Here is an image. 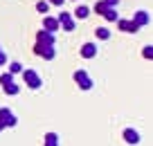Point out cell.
I'll list each match as a JSON object with an SVG mask.
<instances>
[{"label": "cell", "instance_id": "7a4b0ae2", "mask_svg": "<svg viewBox=\"0 0 153 146\" xmlns=\"http://www.w3.org/2000/svg\"><path fill=\"white\" fill-rule=\"evenodd\" d=\"M56 20H59V27H63L65 32H74V29H76V20H74V16L68 14V11H61Z\"/></svg>", "mask_w": 153, "mask_h": 146}, {"label": "cell", "instance_id": "9a60e30c", "mask_svg": "<svg viewBox=\"0 0 153 146\" xmlns=\"http://www.w3.org/2000/svg\"><path fill=\"white\" fill-rule=\"evenodd\" d=\"M101 16H104L106 20H110V23H115V20L120 18V14H117V9H106V11H104V14H101Z\"/></svg>", "mask_w": 153, "mask_h": 146}, {"label": "cell", "instance_id": "d4e9b609", "mask_svg": "<svg viewBox=\"0 0 153 146\" xmlns=\"http://www.w3.org/2000/svg\"><path fill=\"white\" fill-rule=\"evenodd\" d=\"M0 52H2V47H0Z\"/></svg>", "mask_w": 153, "mask_h": 146}, {"label": "cell", "instance_id": "ffe728a7", "mask_svg": "<svg viewBox=\"0 0 153 146\" xmlns=\"http://www.w3.org/2000/svg\"><path fill=\"white\" fill-rule=\"evenodd\" d=\"M142 56L146 59V61H151V59H153V47H151V45H146V47L142 50Z\"/></svg>", "mask_w": 153, "mask_h": 146}, {"label": "cell", "instance_id": "7402d4cb", "mask_svg": "<svg viewBox=\"0 0 153 146\" xmlns=\"http://www.w3.org/2000/svg\"><path fill=\"white\" fill-rule=\"evenodd\" d=\"M106 7H110V9H117V5H120V0H104Z\"/></svg>", "mask_w": 153, "mask_h": 146}, {"label": "cell", "instance_id": "6da1fadb", "mask_svg": "<svg viewBox=\"0 0 153 146\" xmlns=\"http://www.w3.org/2000/svg\"><path fill=\"white\" fill-rule=\"evenodd\" d=\"M23 81L27 83V88H32V90H38L43 85V79H41V74H38L36 70H23Z\"/></svg>", "mask_w": 153, "mask_h": 146}, {"label": "cell", "instance_id": "277c9868", "mask_svg": "<svg viewBox=\"0 0 153 146\" xmlns=\"http://www.w3.org/2000/svg\"><path fill=\"white\" fill-rule=\"evenodd\" d=\"M34 54L43 56L45 61H52V59L56 56V50H54V45H41V43H36V45H34Z\"/></svg>", "mask_w": 153, "mask_h": 146}, {"label": "cell", "instance_id": "603a6c76", "mask_svg": "<svg viewBox=\"0 0 153 146\" xmlns=\"http://www.w3.org/2000/svg\"><path fill=\"white\" fill-rule=\"evenodd\" d=\"M45 2H48V5H54V7H61L65 0H45Z\"/></svg>", "mask_w": 153, "mask_h": 146}, {"label": "cell", "instance_id": "d6986e66", "mask_svg": "<svg viewBox=\"0 0 153 146\" xmlns=\"http://www.w3.org/2000/svg\"><path fill=\"white\" fill-rule=\"evenodd\" d=\"M48 9H50V5L45 2V0H41V2H36V11L38 14H48Z\"/></svg>", "mask_w": 153, "mask_h": 146}, {"label": "cell", "instance_id": "3957f363", "mask_svg": "<svg viewBox=\"0 0 153 146\" xmlns=\"http://www.w3.org/2000/svg\"><path fill=\"white\" fill-rule=\"evenodd\" d=\"M74 83L79 85L81 90H90L92 85H95V83H92V79H90V74H88L86 70H76L74 72Z\"/></svg>", "mask_w": 153, "mask_h": 146}, {"label": "cell", "instance_id": "484cf974", "mask_svg": "<svg viewBox=\"0 0 153 146\" xmlns=\"http://www.w3.org/2000/svg\"><path fill=\"white\" fill-rule=\"evenodd\" d=\"M0 130H2V126H0Z\"/></svg>", "mask_w": 153, "mask_h": 146}, {"label": "cell", "instance_id": "4316f807", "mask_svg": "<svg viewBox=\"0 0 153 146\" xmlns=\"http://www.w3.org/2000/svg\"><path fill=\"white\" fill-rule=\"evenodd\" d=\"M72 2H76V0H72Z\"/></svg>", "mask_w": 153, "mask_h": 146}, {"label": "cell", "instance_id": "8992f818", "mask_svg": "<svg viewBox=\"0 0 153 146\" xmlns=\"http://www.w3.org/2000/svg\"><path fill=\"white\" fill-rule=\"evenodd\" d=\"M115 25H117V29H120V32H126V34H135V32L140 29L131 18H117V20H115Z\"/></svg>", "mask_w": 153, "mask_h": 146}, {"label": "cell", "instance_id": "9c48e42d", "mask_svg": "<svg viewBox=\"0 0 153 146\" xmlns=\"http://www.w3.org/2000/svg\"><path fill=\"white\" fill-rule=\"evenodd\" d=\"M131 20H133L137 27H144V25L151 23V14H149V11H144V9H140V11H135V16H133Z\"/></svg>", "mask_w": 153, "mask_h": 146}, {"label": "cell", "instance_id": "7c38bea8", "mask_svg": "<svg viewBox=\"0 0 153 146\" xmlns=\"http://www.w3.org/2000/svg\"><path fill=\"white\" fill-rule=\"evenodd\" d=\"M88 16H90V7H86V5H79V7H76V11H74V18L83 20V18H88Z\"/></svg>", "mask_w": 153, "mask_h": 146}, {"label": "cell", "instance_id": "2e32d148", "mask_svg": "<svg viewBox=\"0 0 153 146\" xmlns=\"http://www.w3.org/2000/svg\"><path fill=\"white\" fill-rule=\"evenodd\" d=\"M2 88H5V92H7V94H11V97H14V94H18V90H20L18 85L14 83V81H11V83H7V85H2Z\"/></svg>", "mask_w": 153, "mask_h": 146}, {"label": "cell", "instance_id": "30bf717a", "mask_svg": "<svg viewBox=\"0 0 153 146\" xmlns=\"http://www.w3.org/2000/svg\"><path fill=\"white\" fill-rule=\"evenodd\" d=\"M43 29L45 32H59V20L54 18V16H45V20H43Z\"/></svg>", "mask_w": 153, "mask_h": 146}, {"label": "cell", "instance_id": "ba28073f", "mask_svg": "<svg viewBox=\"0 0 153 146\" xmlns=\"http://www.w3.org/2000/svg\"><path fill=\"white\" fill-rule=\"evenodd\" d=\"M79 56L81 59H95L97 56V45L95 43H83L81 50H79Z\"/></svg>", "mask_w": 153, "mask_h": 146}, {"label": "cell", "instance_id": "44dd1931", "mask_svg": "<svg viewBox=\"0 0 153 146\" xmlns=\"http://www.w3.org/2000/svg\"><path fill=\"white\" fill-rule=\"evenodd\" d=\"M9 72L11 74H18V72H23V65H20V63H9Z\"/></svg>", "mask_w": 153, "mask_h": 146}, {"label": "cell", "instance_id": "e0dca14e", "mask_svg": "<svg viewBox=\"0 0 153 146\" xmlns=\"http://www.w3.org/2000/svg\"><path fill=\"white\" fill-rule=\"evenodd\" d=\"M11 81H14V74H11V72H2V74H0V85H7V83H11Z\"/></svg>", "mask_w": 153, "mask_h": 146}, {"label": "cell", "instance_id": "cb8c5ba5", "mask_svg": "<svg viewBox=\"0 0 153 146\" xmlns=\"http://www.w3.org/2000/svg\"><path fill=\"white\" fill-rule=\"evenodd\" d=\"M7 61H9V59H7V54H5V52H0V65H5Z\"/></svg>", "mask_w": 153, "mask_h": 146}, {"label": "cell", "instance_id": "52a82bcc", "mask_svg": "<svg viewBox=\"0 0 153 146\" xmlns=\"http://www.w3.org/2000/svg\"><path fill=\"white\" fill-rule=\"evenodd\" d=\"M36 43H41V45H56V38H54L52 32H45V29H41V32L36 34Z\"/></svg>", "mask_w": 153, "mask_h": 146}, {"label": "cell", "instance_id": "ac0fdd59", "mask_svg": "<svg viewBox=\"0 0 153 146\" xmlns=\"http://www.w3.org/2000/svg\"><path fill=\"white\" fill-rule=\"evenodd\" d=\"M106 9H110V7H106V2H104V0H99V2H95V14H104V11Z\"/></svg>", "mask_w": 153, "mask_h": 146}, {"label": "cell", "instance_id": "5bb4252c", "mask_svg": "<svg viewBox=\"0 0 153 146\" xmlns=\"http://www.w3.org/2000/svg\"><path fill=\"white\" fill-rule=\"evenodd\" d=\"M95 36L101 38V41H106V38H110V29L108 27H97L95 29Z\"/></svg>", "mask_w": 153, "mask_h": 146}, {"label": "cell", "instance_id": "5b68a950", "mask_svg": "<svg viewBox=\"0 0 153 146\" xmlns=\"http://www.w3.org/2000/svg\"><path fill=\"white\" fill-rule=\"evenodd\" d=\"M18 124V119H16V115L11 113L9 108H0V126L2 128H11Z\"/></svg>", "mask_w": 153, "mask_h": 146}, {"label": "cell", "instance_id": "8fae6325", "mask_svg": "<svg viewBox=\"0 0 153 146\" xmlns=\"http://www.w3.org/2000/svg\"><path fill=\"white\" fill-rule=\"evenodd\" d=\"M124 139L128 142L131 146H135V144L140 142V133L135 130V128H126V130H124Z\"/></svg>", "mask_w": 153, "mask_h": 146}, {"label": "cell", "instance_id": "4fadbf2b", "mask_svg": "<svg viewBox=\"0 0 153 146\" xmlns=\"http://www.w3.org/2000/svg\"><path fill=\"white\" fill-rule=\"evenodd\" d=\"M45 146H59V135L56 133H48V135H45Z\"/></svg>", "mask_w": 153, "mask_h": 146}]
</instances>
